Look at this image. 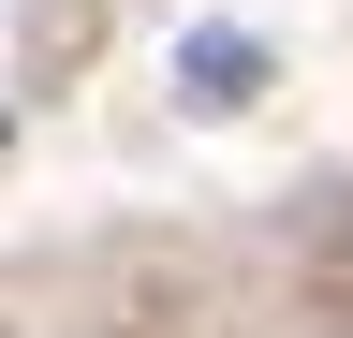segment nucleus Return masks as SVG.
<instances>
[{
    "instance_id": "1",
    "label": "nucleus",
    "mask_w": 353,
    "mask_h": 338,
    "mask_svg": "<svg viewBox=\"0 0 353 338\" xmlns=\"http://www.w3.org/2000/svg\"><path fill=\"white\" fill-rule=\"evenodd\" d=\"M250 74H265V45H236V30H192V89H206V103H236Z\"/></svg>"
}]
</instances>
